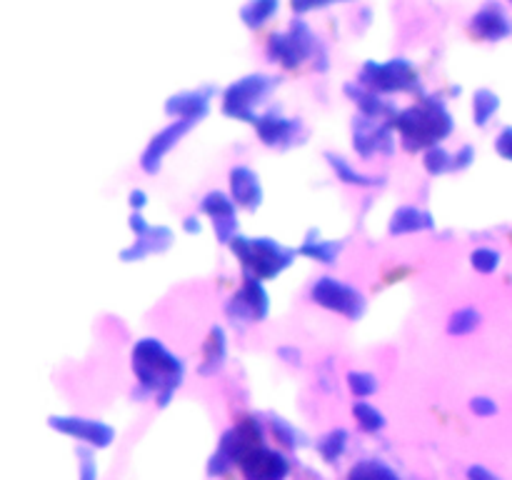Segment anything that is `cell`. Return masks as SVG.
<instances>
[{
  "label": "cell",
  "instance_id": "1",
  "mask_svg": "<svg viewBox=\"0 0 512 480\" xmlns=\"http://www.w3.org/2000/svg\"><path fill=\"white\" fill-rule=\"evenodd\" d=\"M135 373L143 380L148 388L158 390L160 403H168L170 393H173L175 385L180 383V375H183V368H180L178 360L168 353L160 343L155 340H140L135 345L133 353Z\"/></svg>",
  "mask_w": 512,
  "mask_h": 480
},
{
  "label": "cell",
  "instance_id": "2",
  "mask_svg": "<svg viewBox=\"0 0 512 480\" xmlns=\"http://www.w3.org/2000/svg\"><path fill=\"white\" fill-rule=\"evenodd\" d=\"M395 125L405 135V140H410L413 148H418V145L438 143L440 138L450 133V115L445 113L443 105L423 103L400 113Z\"/></svg>",
  "mask_w": 512,
  "mask_h": 480
},
{
  "label": "cell",
  "instance_id": "3",
  "mask_svg": "<svg viewBox=\"0 0 512 480\" xmlns=\"http://www.w3.org/2000/svg\"><path fill=\"white\" fill-rule=\"evenodd\" d=\"M238 258L248 265L255 273V278H273L275 273L288 265L290 255L285 253L280 245L270 243V240H243L238 238V243L233 245Z\"/></svg>",
  "mask_w": 512,
  "mask_h": 480
},
{
  "label": "cell",
  "instance_id": "4",
  "mask_svg": "<svg viewBox=\"0 0 512 480\" xmlns=\"http://www.w3.org/2000/svg\"><path fill=\"white\" fill-rule=\"evenodd\" d=\"M313 300L318 305L335 310V313L348 315V318H355L363 310V298H360L358 290L333 278H320L313 285Z\"/></svg>",
  "mask_w": 512,
  "mask_h": 480
},
{
  "label": "cell",
  "instance_id": "5",
  "mask_svg": "<svg viewBox=\"0 0 512 480\" xmlns=\"http://www.w3.org/2000/svg\"><path fill=\"white\" fill-rule=\"evenodd\" d=\"M268 85V78H263V75H253V78H245L240 83H235L225 93V113L235 115V118L255 120L250 108H253V103H258V98H263Z\"/></svg>",
  "mask_w": 512,
  "mask_h": 480
},
{
  "label": "cell",
  "instance_id": "6",
  "mask_svg": "<svg viewBox=\"0 0 512 480\" xmlns=\"http://www.w3.org/2000/svg\"><path fill=\"white\" fill-rule=\"evenodd\" d=\"M245 480H285L290 465L280 453L268 448H255L253 453L240 460Z\"/></svg>",
  "mask_w": 512,
  "mask_h": 480
},
{
  "label": "cell",
  "instance_id": "7",
  "mask_svg": "<svg viewBox=\"0 0 512 480\" xmlns=\"http://www.w3.org/2000/svg\"><path fill=\"white\" fill-rule=\"evenodd\" d=\"M365 78L378 90H408L418 83L415 70L408 63H403V60H393V63L385 65L370 63L365 68Z\"/></svg>",
  "mask_w": 512,
  "mask_h": 480
},
{
  "label": "cell",
  "instance_id": "8",
  "mask_svg": "<svg viewBox=\"0 0 512 480\" xmlns=\"http://www.w3.org/2000/svg\"><path fill=\"white\" fill-rule=\"evenodd\" d=\"M50 425L55 430L65 435H73V438L83 440V443L95 445V448H105V445L113 443L115 433L110 425L98 423V420H83V418H50Z\"/></svg>",
  "mask_w": 512,
  "mask_h": 480
},
{
  "label": "cell",
  "instance_id": "9",
  "mask_svg": "<svg viewBox=\"0 0 512 480\" xmlns=\"http://www.w3.org/2000/svg\"><path fill=\"white\" fill-rule=\"evenodd\" d=\"M308 48H310L308 30H305L303 25H295L290 33L280 35V38L273 40L270 53H273V58L283 60L285 65H295L298 60H303L305 55H308Z\"/></svg>",
  "mask_w": 512,
  "mask_h": 480
},
{
  "label": "cell",
  "instance_id": "10",
  "mask_svg": "<svg viewBox=\"0 0 512 480\" xmlns=\"http://www.w3.org/2000/svg\"><path fill=\"white\" fill-rule=\"evenodd\" d=\"M473 28L478 30V35H483V38L500 40V38H505V35H510L512 25H510L508 15H505L498 5H485V8L475 15Z\"/></svg>",
  "mask_w": 512,
  "mask_h": 480
},
{
  "label": "cell",
  "instance_id": "11",
  "mask_svg": "<svg viewBox=\"0 0 512 480\" xmlns=\"http://www.w3.org/2000/svg\"><path fill=\"white\" fill-rule=\"evenodd\" d=\"M203 210L210 215V218L215 220V225H218V235L220 240H228L230 230L235 228V208L233 203L228 200V195L223 193H210L208 198H205L203 203Z\"/></svg>",
  "mask_w": 512,
  "mask_h": 480
},
{
  "label": "cell",
  "instance_id": "12",
  "mask_svg": "<svg viewBox=\"0 0 512 480\" xmlns=\"http://www.w3.org/2000/svg\"><path fill=\"white\" fill-rule=\"evenodd\" d=\"M230 185H233L235 203L245 205V208H255L260 203V183L248 168H235L230 175Z\"/></svg>",
  "mask_w": 512,
  "mask_h": 480
},
{
  "label": "cell",
  "instance_id": "13",
  "mask_svg": "<svg viewBox=\"0 0 512 480\" xmlns=\"http://www.w3.org/2000/svg\"><path fill=\"white\" fill-rule=\"evenodd\" d=\"M188 125H190V120H183V123L170 125L168 130H163V133H160V135H155V140H153V143H150V148L145 150V158H143L145 168H148V170L158 168L160 158H163V155L168 153L170 148H173L175 140H178L180 135L185 133V128H188Z\"/></svg>",
  "mask_w": 512,
  "mask_h": 480
},
{
  "label": "cell",
  "instance_id": "14",
  "mask_svg": "<svg viewBox=\"0 0 512 480\" xmlns=\"http://www.w3.org/2000/svg\"><path fill=\"white\" fill-rule=\"evenodd\" d=\"M235 303L248 308L250 315H255V318H263L265 310H268V295H265L263 285L258 283V278H248V283L243 285V290L238 293Z\"/></svg>",
  "mask_w": 512,
  "mask_h": 480
},
{
  "label": "cell",
  "instance_id": "15",
  "mask_svg": "<svg viewBox=\"0 0 512 480\" xmlns=\"http://www.w3.org/2000/svg\"><path fill=\"white\" fill-rule=\"evenodd\" d=\"M293 128H295L293 123L278 118V115H265V118L258 120V133L268 145L280 143V140H288L290 133H293Z\"/></svg>",
  "mask_w": 512,
  "mask_h": 480
},
{
  "label": "cell",
  "instance_id": "16",
  "mask_svg": "<svg viewBox=\"0 0 512 480\" xmlns=\"http://www.w3.org/2000/svg\"><path fill=\"white\" fill-rule=\"evenodd\" d=\"M348 480H400L388 465L378 463V460H365V463H358L353 470H350Z\"/></svg>",
  "mask_w": 512,
  "mask_h": 480
},
{
  "label": "cell",
  "instance_id": "17",
  "mask_svg": "<svg viewBox=\"0 0 512 480\" xmlns=\"http://www.w3.org/2000/svg\"><path fill=\"white\" fill-rule=\"evenodd\" d=\"M168 110L170 113H180L183 120H190V123H193L198 115L205 113V100L200 98V95H183V98H175Z\"/></svg>",
  "mask_w": 512,
  "mask_h": 480
},
{
  "label": "cell",
  "instance_id": "18",
  "mask_svg": "<svg viewBox=\"0 0 512 480\" xmlns=\"http://www.w3.org/2000/svg\"><path fill=\"white\" fill-rule=\"evenodd\" d=\"M353 413H355V418H358L360 428L368 430V433H375V430L383 428V423H385L383 413H378L373 405H368V403H363V400H360V403L353 408Z\"/></svg>",
  "mask_w": 512,
  "mask_h": 480
},
{
  "label": "cell",
  "instance_id": "19",
  "mask_svg": "<svg viewBox=\"0 0 512 480\" xmlns=\"http://www.w3.org/2000/svg\"><path fill=\"white\" fill-rule=\"evenodd\" d=\"M423 225H428V218H425L420 210L415 208H403L393 220V233H405V230H420Z\"/></svg>",
  "mask_w": 512,
  "mask_h": 480
},
{
  "label": "cell",
  "instance_id": "20",
  "mask_svg": "<svg viewBox=\"0 0 512 480\" xmlns=\"http://www.w3.org/2000/svg\"><path fill=\"white\" fill-rule=\"evenodd\" d=\"M500 100L495 98L490 90H480L478 95H475V120H478L480 125H485L490 120V115L498 110Z\"/></svg>",
  "mask_w": 512,
  "mask_h": 480
},
{
  "label": "cell",
  "instance_id": "21",
  "mask_svg": "<svg viewBox=\"0 0 512 480\" xmlns=\"http://www.w3.org/2000/svg\"><path fill=\"white\" fill-rule=\"evenodd\" d=\"M345 440L348 433L345 430H333L325 440H320V453L325 455V460H335L345 450Z\"/></svg>",
  "mask_w": 512,
  "mask_h": 480
},
{
  "label": "cell",
  "instance_id": "22",
  "mask_svg": "<svg viewBox=\"0 0 512 480\" xmlns=\"http://www.w3.org/2000/svg\"><path fill=\"white\" fill-rule=\"evenodd\" d=\"M273 10H275V0H253V3L243 10V18L248 20V25H258L263 23L268 15H273Z\"/></svg>",
  "mask_w": 512,
  "mask_h": 480
},
{
  "label": "cell",
  "instance_id": "23",
  "mask_svg": "<svg viewBox=\"0 0 512 480\" xmlns=\"http://www.w3.org/2000/svg\"><path fill=\"white\" fill-rule=\"evenodd\" d=\"M350 388H353V393L358 398H368V395H373L378 390V383L368 373H350Z\"/></svg>",
  "mask_w": 512,
  "mask_h": 480
},
{
  "label": "cell",
  "instance_id": "24",
  "mask_svg": "<svg viewBox=\"0 0 512 480\" xmlns=\"http://www.w3.org/2000/svg\"><path fill=\"white\" fill-rule=\"evenodd\" d=\"M478 313L475 310H460V313L453 315V320H450L448 330L450 333H468V330H473L475 325H478Z\"/></svg>",
  "mask_w": 512,
  "mask_h": 480
},
{
  "label": "cell",
  "instance_id": "25",
  "mask_svg": "<svg viewBox=\"0 0 512 480\" xmlns=\"http://www.w3.org/2000/svg\"><path fill=\"white\" fill-rule=\"evenodd\" d=\"M500 263V255L495 250L480 248L473 253V265L480 270V273H493Z\"/></svg>",
  "mask_w": 512,
  "mask_h": 480
},
{
  "label": "cell",
  "instance_id": "26",
  "mask_svg": "<svg viewBox=\"0 0 512 480\" xmlns=\"http://www.w3.org/2000/svg\"><path fill=\"white\" fill-rule=\"evenodd\" d=\"M303 253H305V255H310V258L320 260V263H330V260L335 258V253H338V245H335V243H315V245H305Z\"/></svg>",
  "mask_w": 512,
  "mask_h": 480
},
{
  "label": "cell",
  "instance_id": "27",
  "mask_svg": "<svg viewBox=\"0 0 512 480\" xmlns=\"http://www.w3.org/2000/svg\"><path fill=\"white\" fill-rule=\"evenodd\" d=\"M448 153L440 148H433L428 155H425V168L430 170V173H440V170L448 168Z\"/></svg>",
  "mask_w": 512,
  "mask_h": 480
},
{
  "label": "cell",
  "instance_id": "28",
  "mask_svg": "<svg viewBox=\"0 0 512 480\" xmlns=\"http://www.w3.org/2000/svg\"><path fill=\"white\" fill-rule=\"evenodd\" d=\"M333 165H335V168H338V175H340V178L348 180V183H368V180H365L363 175H358V173H355L353 168H348V165H345L343 160H340V163H338V160L333 158Z\"/></svg>",
  "mask_w": 512,
  "mask_h": 480
},
{
  "label": "cell",
  "instance_id": "29",
  "mask_svg": "<svg viewBox=\"0 0 512 480\" xmlns=\"http://www.w3.org/2000/svg\"><path fill=\"white\" fill-rule=\"evenodd\" d=\"M80 480H95V463L88 453L80 455Z\"/></svg>",
  "mask_w": 512,
  "mask_h": 480
},
{
  "label": "cell",
  "instance_id": "30",
  "mask_svg": "<svg viewBox=\"0 0 512 480\" xmlns=\"http://www.w3.org/2000/svg\"><path fill=\"white\" fill-rule=\"evenodd\" d=\"M498 153L503 155V158L512 160V128L505 130V133L498 138Z\"/></svg>",
  "mask_w": 512,
  "mask_h": 480
},
{
  "label": "cell",
  "instance_id": "31",
  "mask_svg": "<svg viewBox=\"0 0 512 480\" xmlns=\"http://www.w3.org/2000/svg\"><path fill=\"white\" fill-rule=\"evenodd\" d=\"M495 403L493 400H488V398H475L473 400V413H478V415H493L495 413Z\"/></svg>",
  "mask_w": 512,
  "mask_h": 480
},
{
  "label": "cell",
  "instance_id": "32",
  "mask_svg": "<svg viewBox=\"0 0 512 480\" xmlns=\"http://www.w3.org/2000/svg\"><path fill=\"white\" fill-rule=\"evenodd\" d=\"M468 480H500V478L495 473H490L488 468H483V465H473V468L468 470Z\"/></svg>",
  "mask_w": 512,
  "mask_h": 480
},
{
  "label": "cell",
  "instance_id": "33",
  "mask_svg": "<svg viewBox=\"0 0 512 480\" xmlns=\"http://www.w3.org/2000/svg\"><path fill=\"white\" fill-rule=\"evenodd\" d=\"M328 3V0H293L295 10H308V8H315V5H323Z\"/></svg>",
  "mask_w": 512,
  "mask_h": 480
}]
</instances>
